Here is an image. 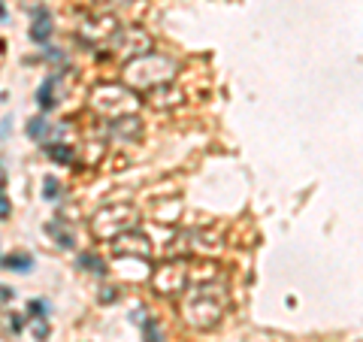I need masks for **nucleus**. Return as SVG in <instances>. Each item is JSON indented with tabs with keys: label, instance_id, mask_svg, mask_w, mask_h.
I'll return each mask as SVG.
<instances>
[{
	"label": "nucleus",
	"instance_id": "1",
	"mask_svg": "<svg viewBox=\"0 0 363 342\" xmlns=\"http://www.w3.org/2000/svg\"><path fill=\"white\" fill-rule=\"evenodd\" d=\"M227 309H230V291L224 288L221 279L194 282L185 291V300H182V318H185V324L194 327V330L218 327Z\"/></svg>",
	"mask_w": 363,
	"mask_h": 342
},
{
	"label": "nucleus",
	"instance_id": "2",
	"mask_svg": "<svg viewBox=\"0 0 363 342\" xmlns=\"http://www.w3.org/2000/svg\"><path fill=\"white\" fill-rule=\"evenodd\" d=\"M179 73V61L164 52H149L143 58H133L121 67V82L133 88L136 94H149V91L169 85Z\"/></svg>",
	"mask_w": 363,
	"mask_h": 342
},
{
	"label": "nucleus",
	"instance_id": "3",
	"mask_svg": "<svg viewBox=\"0 0 363 342\" xmlns=\"http://www.w3.org/2000/svg\"><path fill=\"white\" fill-rule=\"evenodd\" d=\"M88 106H91V112H97L100 118L112 121V118L136 116V109L143 106V97L124 82H100L91 88Z\"/></svg>",
	"mask_w": 363,
	"mask_h": 342
},
{
	"label": "nucleus",
	"instance_id": "4",
	"mask_svg": "<svg viewBox=\"0 0 363 342\" xmlns=\"http://www.w3.org/2000/svg\"><path fill=\"white\" fill-rule=\"evenodd\" d=\"M136 221H140V209L133 203H109V206L97 209L91 215V236L100 239V243H112L116 236H121L124 231H133Z\"/></svg>",
	"mask_w": 363,
	"mask_h": 342
},
{
	"label": "nucleus",
	"instance_id": "5",
	"mask_svg": "<svg viewBox=\"0 0 363 342\" xmlns=\"http://www.w3.org/2000/svg\"><path fill=\"white\" fill-rule=\"evenodd\" d=\"M149 52H155V37L143 25H124L109 43V55H116L124 64L133 58H143Z\"/></svg>",
	"mask_w": 363,
	"mask_h": 342
},
{
	"label": "nucleus",
	"instance_id": "6",
	"mask_svg": "<svg viewBox=\"0 0 363 342\" xmlns=\"http://www.w3.org/2000/svg\"><path fill=\"white\" fill-rule=\"evenodd\" d=\"M152 288L161 297H173V294H185L191 288V267L182 258H173L161 264L152 272Z\"/></svg>",
	"mask_w": 363,
	"mask_h": 342
},
{
	"label": "nucleus",
	"instance_id": "7",
	"mask_svg": "<svg viewBox=\"0 0 363 342\" xmlns=\"http://www.w3.org/2000/svg\"><path fill=\"white\" fill-rule=\"evenodd\" d=\"M118 31H121V25H118L116 16L112 13H97V16H88L82 25H79V40H85L88 45L100 49V45H109Z\"/></svg>",
	"mask_w": 363,
	"mask_h": 342
},
{
	"label": "nucleus",
	"instance_id": "8",
	"mask_svg": "<svg viewBox=\"0 0 363 342\" xmlns=\"http://www.w3.org/2000/svg\"><path fill=\"white\" fill-rule=\"evenodd\" d=\"M109 252L116 258H136V260H149L152 258V239L143 231H124L109 243Z\"/></svg>",
	"mask_w": 363,
	"mask_h": 342
},
{
	"label": "nucleus",
	"instance_id": "9",
	"mask_svg": "<svg viewBox=\"0 0 363 342\" xmlns=\"http://www.w3.org/2000/svg\"><path fill=\"white\" fill-rule=\"evenodd\" d=\"M106 133L121 143H136V140H143V118L140 116L112 118V121H106Z\"/></svg>",
	"mask_w": 363,
	"mask_h": 342
},
{
	"label": "nucleus",
	"instance_id": "10",
	"mask_svg": "<svg viewBox=\"0 0 363 342\" xmlns=\"http://www.w3.org/2000/svg\"><path fill=\"white\" fill-rule=\"evenodd\" d=\"M143 97H145V104L155 106V109H176V106L185 104V91L176 88L173 82L155 88V91H149V94H143Z\"/></svg>",
	"mask_w": 363,
	"mask_h": 342
},
{
	"label": "nucleus",
	"instance_id": "11",
	"mask_svg": "<svg viewBox=\"0 0 363 342\" xmlns=\"http://www.w3.org/2000/svg\"><path fill=\"white\" fill-rule=\"evenodd\" d=\"M55 33V25H52V13L45 6H37L33 9V25H30V40L45 45L49 43V37Z\"/></svg>",
	"mask_w": 363,
	"mask_h": 342
},
{
	"label": "nucleus",
	"instance_id": "12",
	"mask_svg": "<svg viewBox=\"0 0 363 342\" xmlns=\"http://www.w3.org/2000/svg\"><path fill=\"white\" fill-rule=\"evenodd\" d=\"M61 85V76H49V79H43V85L37 88V104L43 112H49L58 106V97H55V88Z\"/></svg>",
	"mask_w": 363,
	"mask_h": 342
},
{
	"label": "nucleus",
	"instance_id": "13",
	"mask_svg": "<svg viewBox=\"0 0 363 342\" xmlns=\"http://www.w3.org/2000/svg\"><path fill=\"white\" fill-rule=\"evenodd\" d=\"M43 149H45V155H49L55 164H73L76 161L73 145H67V143H49V145H43Z\"/></svg>",
	"mask_w": 363,
	"mask_h": 342
},
{
	"label": "nucleus",
	"instance_id": "14",
	"mask_svg": "<svg viewBox=\"0 0 363 342\" xmlns=\"http://www.w3.org/2000/svg\"><path fill=\"white\" fill-rule=\"evenodd\" d=\"M79 267H82L85 272H94V276H106V264H104V258L94 255V252L79 255Z\"/></svg>",
	"mask_w": 363,
	"mask_h": 342
},
{
	"label": "nucleus",
	"instance_id": "15",
	"mask_svg": "<svg viewBox=\"0 0 363 342\" xmlns=\"http://www.w3.org/2000/svg\"><path fill=\"white\" fill-rule=\"evenodd\" d=\"M49 133H52V124L45 121L43 116H40V118H30V121H28V136H30V140H37L40 145H43L45 140H49Z\"/></svg>",
	"mask_w": 363,
	"mask_h": 342
},
{
	"label": "nucleus",
	"instance_id": "16",
	"mask_svg": "<svg viewBox=\"0 0 363 342\" xmlns=\"http://www.w3.org/2000/svg\"><path fill=\"white\" fill-rule=\"evenodd\" d=\"M45 231H49V233L55 236V243H58L61 248H67V252H70V248L76 246V236H73L70 231H67V227H64V224H58V221H52L49 227H45Z\"/></svg>",
	"mask_w": 363,
	"mask_h": 342
},
{
	"label": "nucleus",
	"instance_id": "17",
	"mask_svg": "<svg viewBox=\"0 0 363 342\" xmlns=\"http://www.w3.org/2000/svg\"><path fill=\"white\" fill-rule=\"evenodd\" d=\"M0 264H4V270H13V272H28L33 267V260H30V255H9L0 260Z\"/></svg>",
	"mask_w": 363,
	"mask_h": 342
},
{
	"label": "nucleus",
	"instance_id": "18",
	"mask_svg": "<svg viewBox=\"0 0 363 342\" xmlns=\"http://www.w3.org/2000/svg\"><path fill=\"white\" fill-rule=\"evenodd\" d=\"M179 209H182L179 200L167 203V206H164V203H157V206H155V219H157V221H176V219H179Z\"/></svg>",
	"mask_w": 363,
	"mask_h": 342
},
{
	"label": "nucleus",
	"instance_id": "19",
	"mask_svg": "<svg viewBox=\"0 0 363 342\" xmlns=\"http://www.w3.org/2000/svg\"><path fill=\"white\" fill-rule=\"evenodd\" d=\"M61 191H64V188H61V182L55 179V176H45V179H43V197H45V200H58Z\"/></svg>",
	"mask_w": 363,
	"mask_h": 342
},
{
	"label": "nucleus",
	"instance_id": "20",
	"mask_svg": "<svg viewBox=\"0 0 363 342\" xmlns=\"http://www.w3.org/2000/svg\"><path fill=\"white\" fill-rule=\"evenodd\" d=\"M33 339H37V342H45V339H49V324H45V318H33Z\"/></svg>",
	"mask_w": 363,
	"mask_h": 342
},
{
	"label": "nucleus",
	"instance_id": "21",
	"mask_svg": "<svg viewBox=\"0 0 363 342\" xmlns=\"http://www.w3.org/2000/svg\"><path fill=\"white\" fill-rule=\"evenodd\" d=\"M28 309H30V318H45V315H49V306H45V300H30Z\"/></svg>",
	"mask_w": 363,
	"mask_h": 342
},
{
	"label": "nucleus",
	"instance_id": "22",
	"mask_svg": "<svg viewBox=\"0 0 363 342\" xmlns=\"http://www.w3.org/2000/svg\"><path fill=\"white\" fill-rule=\"evenodd\" d=\"M118 300V291L116 288H104V294H100V303H116Z\"/></svg>",
	"mask_w": 363,
	"mask_h": 342
},
{
	"label": "nucleus",
	"instance_id": "23",
	"mask_svg": "<svg viewBox=\"0 0 363 342\" xmlns=\"http://www.w3.org/2000/svg\"><path fill=\"white\" fill-rule=\"evenodd\" d=\"M6 324H9V330H13V333H18V330L25 327V321H21V315H16V312L9 315V321H6Z\"/></svg>",
	"mask_w": 363,
	"mask_h": 342
},
{
	"label": "nucleus",
	"instance_id": "24",
	"mask_svg": "<svg viewBox=\"0 0 363 342\" xmlns=\"http://www.w3.org/2000/svg\"><path fill=\"white\" fill-rule=\"evenodd\" d=\"M16 297V291L13 288H6V285H0V303H9Z\"/></svg>",
	"mask_w": 363,
	"mask_h": 342
},
{
	"label": "nucleus",
	"instance_id": "25",
	"mask_svg": "<svg viewBox=\"0 0 363 342\" xmlns=\"http://www.w3.org/2000/svg\"><path fill=\"white\" fill-rule=\"evenodd\" d=\"M9 215V200H6V194H0V219H6Z\"/></svg>",
	"mask_w": 363,
	"mask_h": 342
},
{
	"label": "nucleus",
	"instance_id": "26",
	"mask_svg": "<svg viewBox=\"0 0 363 342\" xmlns=\"http://www.w3.org/2000/svg\"><path fill=\"white\" fill-rule=\"evenodd\" d=\"M4 185H6V170L0 167V194H4Z\"/></svg>",
	"mask_w": 363,
	"mask_h": 342
},
{
	"label": "nucleus",
	"instance_id": "27",
	"mask_svg": "<svg viewBox=\"0 0 363 342\" xmlns=\"http://www.w3.org/2000/svg\"><path fill=\"white\" fill-rule=\"evenodd\" d=\"M9 121H13V118H6V121H4V124H0V136H4V133H6V131H9Z\"/></svg>",
	"mask_w": 363,
	"mask_h": 342
},
{
	"label": "nucleus",
	"instance_id": "28",
	"mask_svg": "<svg viewBox=\"0 0 363 342\" xmlns=\"http://www.w3.org/2000/svg\"><path fill=\"white\" fill-rule=\"evenodd\" d=\"M6 18V6H4V0H0V21Z\"/></svg>",
	"mask_w": 363,
	"mask_h": 342
}]
</instances>
